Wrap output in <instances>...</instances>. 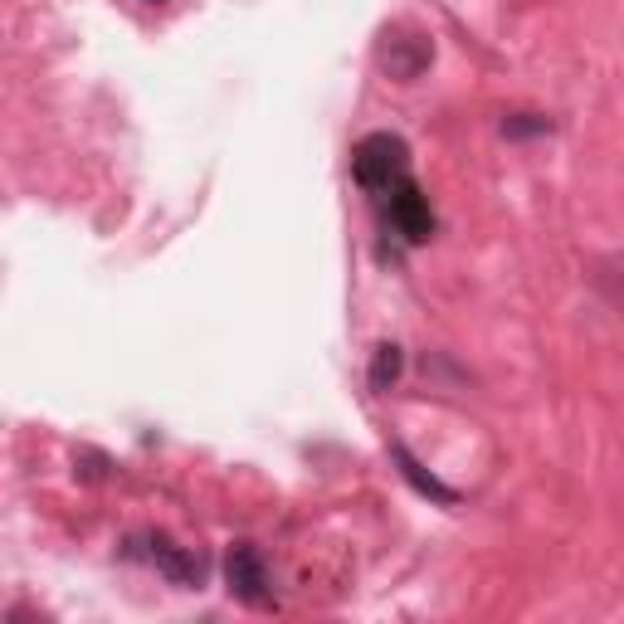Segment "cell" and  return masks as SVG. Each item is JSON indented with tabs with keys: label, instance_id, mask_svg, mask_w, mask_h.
Listing matches in <instances>:
<instances>
[{
	"label": "cell",
	"instance_id": "obj_1",
	"mask_svg": "<svg viewBox=\"0 0 624 624\" xmlns=\"http://www.w3.org/2000/svg\"><path fill=\"white\" fill-rule=\"evenodd\" d=\"M405 142L391 133H371L367 142L357 147V157H351V171H357V186L361 191H376V195H391L400 181H405Z\"/></svg>",
	"mask_w": 624,
	"mask_h": 624
},
{
	"label": "cell",
	"instance_id": "obj_2",
	"mask_svg": "<svg viewBox=\"0 0 624 624\" xmlns=\"http://www.w3.org/2000/svg\"><path fill=\"white\" fill-rule=\"evenodd\" d=\"M434 59V44L430 34L410 30V25H391L381 34V44H376V64H381L385 78H400V84H410V78H420L430 68Z\"/></svg>",
	"mask_w": 624,
	"mask_h": 624
},
{
	"label": "cell",
	"instance_id": "obj_3",
	"mask_svg": "<svg viewBox=\"0 0 624 624\" xmlns=\"http://www.w3.org/2000/svg\"><path fill=\"white\" fill-rule=\"evenodd\" d=\"M225 581H230V595L234 600H244V605H264V585H268V575H264V561H258V551L254 547H234L230 551V561H225Z\"/></svg>",
	"mask_w": 624,
	"mask_h": 624
},
{
	"label": "cell",
	"instance_id": "obj_4",
	"mask_svg": "<svg viewBox=\"0 0 624 624\" xmlns=\"http://www.w3.org/2000/svg\"><path fill=\"white\" fill-rule=\"evenodd\" d=\"M391 225L405 234L410 244H420V240H430V234H434V215H430L425 195H420L415 186L400 181L395 191H391Z\"/></svg>",
	"mask_w": 624,
	"mask_h": 624
},
{
	"label": "cell",
	"instance_id": "obj_5",
	"mask_svg": "<svg viewBox=\"0 0 624 624\" xmlns=\"http://www.w3.org/2000/svg\"><path fill=\"white\" fill-rule=\"evenodd\" d=\"M151 561H157V571L171 575L176 585H200V575H205V561H200L195 551H186V547H176V541H167V537L151 541Z\"/></svg>",
	"mask_w": 624,
	"mask_h": 624
},
{
	"label": "cell",
	"instance_id": "obj_6",
	"mask_svg": "<svg viewBox=\"0 0 624 624\" xmlns=\"http://www.w3.org/2000/svg\"><path fill=\"white\" fill-rule=\"evenodd\" d=\"M391 458H395V464H400V474H405V478L415 483L420 493H425V498H434V503H454V493L444 488V483L434 478V474H425V468H420L415 458H410V450H405V444H391Z\"/></svg>",
	"mask_w": 624,
	"mask_h": 624
},
{
	"label": "cell",
	"instance_id": "obj_7",
	"mask_svg": "<svg viewBox=\"0 0 624 624\" xmlns=\"http://www.w3.org/2000/svg\"><path fill=\"white\" fill-rule=\"evenodd\" d=\"M595 288L605 293L610 303L624 313V254H610V258H600L595 264Z\"/></svg>",
	"mask_w": 624,
	"mask_h": 624
},
{
	"label": "cell",
	"instance_id": "obj_8",
	"mask_svg": "<svg viewBox=\"0 0 624 624\" xmlns=\"http://www.w3.org/2000/svg\"><path fill=\"white\" fill-rule=\"evenodd\" d=\"M395 376H400V347L395 341H381L371 357V391H391Z\"/></svg>",
	"mask_w": 624,
	"mask_h": 624
},
{
	"label": "cell",
	"instance_id": "obj_9",
	"mask_svg": "<svg viewBox=\"0 0 624 624\" xmlns=\"http://www.w3.org/2000/svg\"><path fill=\"white\" fill-rule=\"evenodd\" d=\"M541 127H547V123H527V117H517V123H508V133L512 137H527V133H541Z\"/></svg>",
	"mask_w": 624,
	"mask_h": 624
}]
</instances>
